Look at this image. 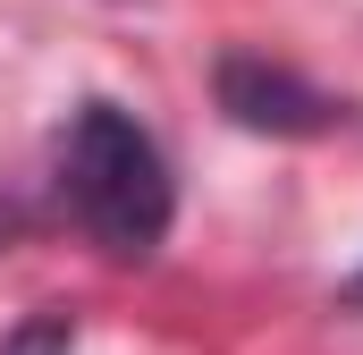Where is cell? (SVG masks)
Segmentation results:
<instances>
[{
    "mask_svg": "<svg viewBox=\"0 0 363 355\" xmlns=\"http://www.w3.org/2000/svg\"><path fill=\"white\" fill-rule=\"evenodd\" d=\"M60 203L77 212L93 246L110 263H144L169 237L178 186H169V153L152 144V127L118 102H77L68 136H60Z\"/></svg>",
    "mask_w": 363,
    "mask_h": 355,
    "instance_id": "6da1fadb",
    "label": "cell"
},
{
    "mask_svg": "<svg viewBox=\"0 0 363 355\" xmlns=\"http://www.w3.org/2000/svg\"><path fill=\"white\" fill-rule=\"evenodd\" d=\"M211 93H220V110H228L237 127H254V136H330V127H347V102H338V93H321L313 77L279 68L262 51H220Z\"/></svg>",
    "mask_w": 363,
    "mask_h": 355,
    "instance_id": "7a4b0ae2",
    "label": "cell"
},
{
    "mask_svg": "<svg viewBox=\"0 0 363 355\" xmlns=\"http://www.w3.org/2000/svg\"><path fill=\"white\" fill-rule=\"evenodd\" d=\"M68 347H77V322H68V313H34L0 355H68Z\"/></svg>",
    "mask_w": 363,
    "mask_h": 355,
    "instance_id": "3957f363",
    "label": "cell"
},
{
    "mask_svg": "<svg viewBox=\"0 0 363 355\" xmlns=\"http://www.w3.org/2000/svg\"><path fill=\"white\" fill-rule=\"evenodd\" d=\"M338 305H355V313H363V271L347 279V288H338Z\"/></svg>",
    "mask_w": 363,
    "mask_h": 355,
    "instance_id": "277c9868",
    "label": "cell"
},
{
    "mask_svg": "<svg viewBox=\"0 0 363 355\" xmlns=\"http://www.w3.org/2000/svg\"><path fill=\"white\" fill-rule=\"evenodd\" d=\"M9 237H17V212H9V203H0V246H9Z\"/></svg>",
    "mask_w": 363,
    "mask_h": 355,
    "instance_id": "5b68a950",
    "label": "cell"
}]
</instances>
